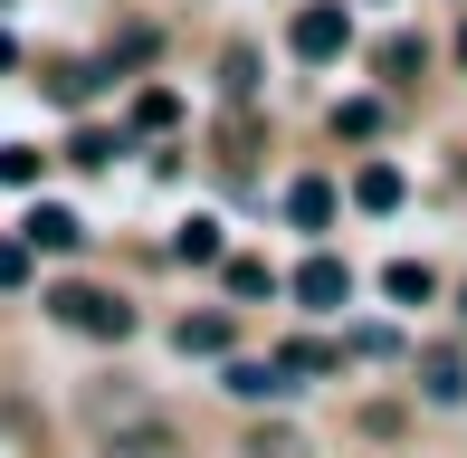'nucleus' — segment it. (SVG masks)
I'll list each match as a JSON object with an SVG mask.
<instances>
[{
    "mask_svg": "<svg viewBox=\"0 0 467 458\" xmlns=\"http://www.w3.org/2000/svg\"><path fill=\"white\" fill-rule=\"evenodd\" d=\"M48 316L77 325V335H96V344H124V335H134V297H115V286H57Z\"/></svg>",
    "mask_w": 467,
    "mask_h": 458,
    "instance_id": "f257e3e1",
    "label": "nucleus"
},
{
    "mask_svg": "<svg viewBox=\"0 0 467 458\" xmlns=\"http://www.w3.org/2000/svg\"><path fill=\"white\" fill-rule=\"evenodd\" d=\"M344 10H334V0H306V10H296V29H286V48L306 57V68H325V57H344Z\"/></svg>",
    "mask_w": 467,
    "mask_h": 458,
    "instance_id": "f03ea898",
    "label": "nucleus"
},
{
    "mask_svg": "<svg viewBox=\"0 0 467 458\" xmlns=\"http://www.w3.org/2000/svg\"><path fill=\"white\" fill-rule=\"evenodd\" d=\"M220 391H229V401H286V391H306V382H296L286 363H229Z\"/></svg>",
    "mask_w": 467,
    "mask_h": 458,
    "instance_id": "7ed1b4c3",
    "label": "nucleus"
},
{
    "mask_svg": "<svg viewBox=\"0 0 467 458\" xmlns=\"http://www.w3.org/2000/svg\"><path fill=\"white\" fill-rule=\"evenodd\" d=\"M296 297H306L315 316H334V306L353 297V277H344V258H306V267H296Z\"/></svg>",
    "mask_w": 467,
    "mask_h": 458,
    "instance_id": "20e7f679",
    "label": "nucleus"
},
{
    "mask_svg": "<svg viewBox=\"0 0 467 458\" xmlns=\"http://www.w3.org/2000/svg\"><path fill=\"white\" fill-rule=\"evenodd\" d=\"M29 248H87V220L57 211V201H38V211H29Z\"/></svg>",
    "mask_w": 467,
    "mask_h": 458,
    "instance_id": "39448f33",
    "label": "nucleus"
},
{
    "mask_svg": "<svg viewBox=\"0 0 467 458\" xmlns=\"http://www.w3.org/2000/svg\"><path fill=\"white\" fill-rule=\"evenodd\" d=\"M87 411H96L105 430H124V421H143V430H153V401H143V391H124V382H105V391H87Z\"/></svg>",
    "mask_w": 467,
    "mask_h": 458,
    "instance_id": "423d86ee",
    "label": "nucleus"
},
{
    "mask_svg": "<svg viewBox=\"0 0 467 458\" xmlns=\"http://www.w3.org/2000/svg\"><path fill=\"white\" fill-rule=\"evenodd\" d=\"M400 192H410V182H400L391 162H363V172H353V201H363L372 220H381V211H400Z\"/></svg>",
    "mask_w": 467,
    "mask_h": 458,
    "instance_id": "0eeeda50",
    "label": "nucleus"
},
{
    "mask_svg": "<svg viewBox=\"0 0 467 458\" xmlns=\"http://www.w3.org/2000/svg\"><path fill=\"white\" fill-rule=\"evenodd\" d=\"M286 220H296V229H325V220H334V182H315V172L286 182Z\"/></svg>",
    "mask_w": 467,
    "mask_h": 458,
    "instance_id": "6e6552de",
    "label": "nucleus"
},
{
    "mask_svg": "<svg viewBox=\"0 0 467 458\" xmlns=\"http://www.w3.org/2000/svg\"><path fill=\"white\" fill-rule=\"evenodd\" d=\"M420 391H430V401H467V363H458L449 344H439L430 363H420Z\"/></svg>",
    "mask_w": 467,
    "mask_h": 458,
    "instance_id": "1a4fd4ad",
    "label": "nucleus"
},
{
    "mask_svg": "<svg viewBox=\"0 0 467 458\" xmlns=\"http://www.w3.org/2000/svg\"><path fill=\"white\" fill-rule=\"evenodd\" d=\"M182 353H229V316L210 306V316H182Z\"/></svg>",
    "mask_w": 467,
    "mask_h": 458,
    "instance_id": "9d476101",
    "label": "nucleus"
},
{
    "mask_svg": "<svg viewBox=\"0 0 467 458\" xmlns=\"http://www.w3.org/2000/svg\"><path fill=\"white\" fill-rule=\"evenodd\" d=\"M334 134H344V143H372V134H381V106H372V96H353V106H334Z\"/></svg>",
    "mask_w": 467,
    "mask_h": 458,
    "instance_id": "9b49d317",
    "label": "nucleus"
},
{
    "mask_svg": "<svg viewBox=\"0 0 467 458\" xmlns=\"http://www.w3.org/2000/svg\"><path fill=\"white\" fill-rule=\"evenodd\" d=\"M0 182H10V192H29V182H38V153H29V143H0Z\"/></svg>",
    "mask_w": 467,
    "mask_h": 458,
    "instance_id": "f8f14e48",
    "label": "nucleus"
},
{
    "mask_svg": "<svg viewBox=\"0 0 467 458\" xmlns=\"http://www.w3.org/2000/svg\"><path fill=\"white\" fill-rule=\"evenodd\" d=\"M134 124H143V134H162V124H182V96H162V87H153V96L134 106Z\"/></svg>",
    "mask_w": 467,
    "mask_h": 458,
    "instance_id": "ddd939ff",
    "label": "nucleus"
},
{
    "mask_svg": "<svg viewBox=\"0 0 467 458\" xmlns=\"http://www.w3.org/2000/svg\"><path fill=\"white\" fill-rule=\"evenodd\" d=\"M105 458H182V449L162 440V430H134V440H115V449H105Z\"/></svg>",
    "mask_w": 467,
    "mask_h": 458,
    "instance_id": "4468645a",
    "label": "nucleus"
},
{
    "mask_svg": "<svg viewBox=\"0 0 467 458\" xmlns=\"http://www.w3.org/2000/svg\"><path fill=\"white\" fill-rule=\"evenodd\" d=\"M381 286H391L400 306H420V297H430V267H410V258H400V267H391V277H381Z\"/></svg>",
    "mask_w": 467,
    "mask_h": 458,
    "instance_id": "2eb2a0df",
    "label": "nucleus"
},
{
    "mask_svg": "<svg viewBox=\"0 0 467 458\" xmlns=\"http://www.w3.org/2000/svg\"><path fill=\"white\" fill-rule=\"evenodd\" d=\"M220 87H229V96H248V87H258V57L229 48V57H220Z\"/></svg>",
    "mask_w": 467,
    "mask_h": 458,
    "instance_id": "dca6fc26",
    "label": "nucleus"
},
{
    "mask_svg": "<svg viewBox=\"0 0 467 458\" xmlns=\"http://www.w3.org/2000/svg\"><path fill=\"white\" fill-rule=\"evenodd\" d=\"M229 297H267V267L258 258H229Z\"/></svg>",
    "mask_w": 467,
    "mask_h": 458,
    "instance_id": "f3484780",
    "label": "nucleus"
},
{
    "mask_svg": "<svg viewBox=\"0 0 467 458\" xmlns=\"http://www.w3.org/2000/svg\"><path fill=\"white\" fill-rule=\"evenodd\" d=\"M182 258H220V229H210V220H182Z\"/></svg>",
    "mask_w": 467,
    "mask_h": 458,
    "instance_id": "a211bd4d",
    "label": "nucleus"
},
{
    "mask_svg": "<svg viewBox=\"0 0 467 458\" xmlns=\"http://www.w3.org/2000/svg\"><path fill=\"white\" fill-rule=\"evenodd\" d=\"M29 277V239H0V286H19Z\"/></svg>",
    "mask_w": 467,
    "mask_h": 458,
    "instance_id": "6ab92c4d",
    "label": "nucleus"
},
{
    "mask_svg": "<svg viewBox=\"0 0 467 458\" xmlns=\"http://www.w3.org/2000/svg\"><path fill=\"white\" fill-rule=\"evenodd\" d=\"M0 68H19V48H10V29H0Z\"/></svg>",
    "mask_w": 467,
    "mask_h": 458,
    "instance_id": "aec40b11",
    "label": "nucleus"
}]
</instances>
